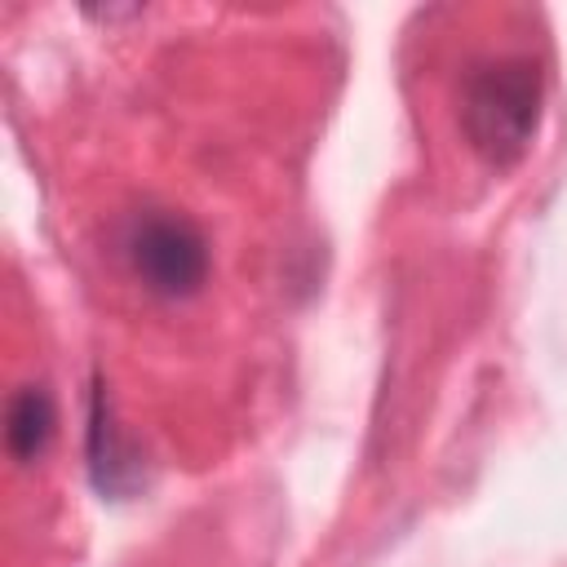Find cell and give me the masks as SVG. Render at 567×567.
Returning a JSON list of instances; mask_svg holds the SVG:
<instances>
[{"label": "cell", "mask_w": 567, "mask_h": 567, "mask_svg": "<svg viewBox=\"0 0 567 567\" xmlns=\"http://www.w3.org/2000/svg\"><path fill=\"white\" fill-rule=\"evenodd\" d=\"M545 106V75L532 58H496L465 75L461 89V128L474 155L492 168H514L536 128Z\"/></svg>", "instance_id": "6da1fadb"}, {"label": "cell", "mask_w": 567, "mask_h": 567, "mask_svg": "<svg viewBox=\"0 0 567 567\" xmlns=\"http://www.w3.org/2000/svg\"><path fill=\"white\" fill-rule=\"evenodd\" d=\"M120 252H124L133 279L164 301L195 297L208 284V266H213L204 230L190 217L168 213V208L133 213L124 226Z\"/></svg>", "instance_id": "7a4b0ae2"}, {"label": "cell", "mask_w": 567, "mask_h": 567, "mask_svg": "<svg viewBox=\"0 0 567 567\" xmlns=\"http://www.w3.org/2000/svg\"><path fill=\"white\" fill-rule=\"evenodd\" d=\"M84 461H89V478H93L102 501H128L146 487V456L124 434V425L115 416V403H111L102 381H93V390H89Z\"/></svg>", "instance_id": "3957f363"}, {"label": "cell", "mask_w": 567, "mask_h": 567, "mask_svg": "<svg viewBox=\"0 0 567 567\" xmlns=\"http://www.w3.org/2000/svg\"><path fill=\"white\" fill-rule=\"evenodd\" d=\"M53 430H58V403L44 385H22L13 390L9 408H4V447L18 465H35L49 443H53Z\"/></svg>", "instance_id": "277c9868"}]
</instances>
